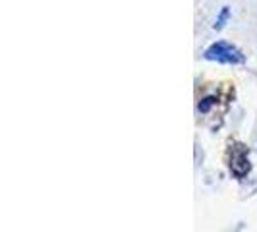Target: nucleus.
I'll use <instances>...</instances> for the list:
<instances>
[{"mask_svg":"<svg viewBox=\"0 0 257 232\" xmlns=\"http://www.w3.org/2000/svg\"><path fill=\"white\" fill-rule=\"evenodd\" d=\"M207 60H215V62H220V64H244L245 56L242 54L240 49H236L234 45L226 43V41H217L213 43L209 49L205 51Z\"/></svg>","mask_w":257,"mask_h":232,"instance_id":"f257e3e1","label":"nucleus"},{"mask_svg":"<svg viewBox=\"0 0 257 232\" xmlns=\"http://www.w3.org/2000/svg\"><path fill=\"white\" fill-rule=\"evenodd\" d=\"M228 18H230V8H228V6H222V10H220L219 18H217V22H215V26H213V27H215L217 31H220L222 27L226 26Z\"/></svg>","mask_w":257,"mask_h":232,"instance_id":"f03ea898","label":"nucleus"},{"mask_svg":"<svg viewBox=\"0 0 257 232\" xmlns=\"http://www.w3.org/2000/svg\"><path fill=\"white\" fill-rule=\"evenodd\" d=\"M217 103V99L215 97H205V99H201V103L197 104V108H199V112H203V114H207L209 110H211V106Z\"/></svg>","mask_w":257,"mask_h":232,"instance_id":"7ed1b4c3","label":"nucleus"}]
</instances>
